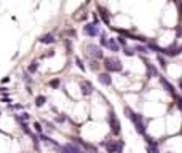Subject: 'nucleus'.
<instances>
[{"label": "nucleus", "instance_id": "1", "mask_svg": "<svg viewBox=\"0 0 182 153\" xmlns=\"http://www.w3.org/2000/svg\"><path fill=\"white\" fill-rule=\"evenodd\" d=\"M125 115H126L128 118L134 123V126H136V131H138L139 134H142V136H145V126H144V121H142V116L139 115V113L133 112L130 107H125Z\"/></svg>", "mask_w": 182, "mask_h": 153}, {"label": "nucleus", "instance_id": "2", "mask_svg": "<svg viewBox=\"0 0 182 153\" xmlns=\"http://www.w3.org/2000/svg\"><path fill=\"white\" fill-rule=\"evenodd\" d=\"M104 67L109 72H121L123 65H121L120 59H117V58H106L104 59Z\"/></svg>", "mask_w": 182, "mask_h": 153}, {"label": "nucleus", "instance_id": "3", "mask_svg": "<svg viewBox=\"0 0 182 153\" xmlns=\"http://www.w3.org/2000/svg\"><path fill=\"white\" fill-rule=\"evenodd\" d=\"M104 147H106L107 153H121L123 142L121 140H107V142H104Z\"/></svg>", "mask_w": 182, "mask_h": 153}, {"label": "nucleus", "instance_id": "4", "mask_svg": "<svg viewBox=\"0 0 182 153\" xmlns=\"http://www.w3.org/2000/svg\"><path fill=\"white\" fill-rule=\"evenodd\" d=\"M109 123H110V129H112V133L115 134V136H118L121 129H120V121H118L115 112H110L109 113Z\"/></svg>", "mask_w": 182, "mask_h": 153}, {"label": "nucleus", "instance_id": "5", "mask_svg": "<svg viewBox=\"0 0 182 153\" xmlns=\"http://www.w3.org/2000/svg\"><path fill=\"white\" fill-rule=\"evenodd\" d=\"M61 153H83V150L75 142H69L61 147Z\"/></svg>", "mask_w": 182, "mask_h": 153}, {"label": "nucleus", "instance_id": "6", "mask_svg": "<svg viewBox=\"0 0 182 153\" xmlns=\"http://www.w3.org/2000/svg\"><path fill=\"white\" fill-rule=\"evenodd\" d=\"M86 53H88L91 58H94V59H101L102 58V51H101V48L97 46V45H93V43H89L88 46H86Z\"/></svg>", "mask_w": 182, "mask_h": 153}, {"label": "nucleus", "instance_id": "7", "mask_svg": "<svg viewBox=\"0 0 182 153\" xmlns=\"http://www.w3.org/2000/svg\"><path fill=\"white\" fill-rule=\"evenodd\" d=\"M83 32H85L86 35H89V37H94V35L99 34V27H97V24H94V22H88L86 26H83Z\"/></svg>", "mask_w": 182, "mask_h": 153}, {"label": "nucleus", "instance_id": "8", "mask_svg": "<svg viewBox=\"0 0 182 153\" xmlns=\"http://www.w3.org/2000/svg\"><path fill=\"white\" fill-rule=\"evenodd\" d=\"M97 80H99V83L101 85H104V86H110L112 85V77H110L109 73H99L97 75Z\"/></svg>", "mask_w": 182, "mask_h": 153}, {"label": "nucleus", "instance_id": "9", "mask_svg": "<svg viewBox=\"0 0 182 153\" xmlns=\"http://www.w3.org/2000/svg\"><path fill=\"white\" fill-rule=\"evenodd\" d=\"M80 88H82V94L83 96H89L93 92V85L89 82H82L80 83Z\"/></svg>", "mask_w": 182, "mask_h": 153}, {"label": "nucleus", "instance_id": "10", "mask_svg": "<svg viewBox=\"0 0 182 153\" xmlns=\"http://www.w3.org/2000/svg\"><path fill=\"white\" fill-rule=\"evenodd\" d=\"M158 77H160V75H158ZM160 82H162V85L165 86V89H166V91H168L169 94H172V96H174V97H176V91H174V86H172V85H169V83H168V80H166L165 77H160Z\"/></svg>", "mask_w": 182, "mask_h": 153}, {"label": "nucleus", "instance_id": "11", "mask_svg": "<svg viewBox=\"0 0 182 153\" xmlns=\"http://www.w3.org/2000/svg\"><path fill=\"white\" fill-rule=\"evenodd\" d=\"M107 48H109L110 51H113V53L120 51V45H118V41L115 40V38H109V41H107Z\"/></svg>", "mask_w": 182, "mask_h": 153}, {"label": "nucleus", "instance_id": "12", "mask_svg": "<svg viewBox=\"0 0 182 153\" xmlns=\"http://www.w3.org/2000/svg\"><path fill=\"white\" fill-rule=\"evenodd\" d=\"M53 41H55V38H53L51 34H45L40 37V43H43V45H50V43H53Z\"/></svg>", "mask_w": 182, "mask_h": 153}, {"label": "nucleus", "instance_id": "13", "mask_svg": "<svg viewBox=\"0 0 182 153\" xmlns=\"http://www.w3.org/2000/svg\"><path fill=\"white\" fill-rule=\"evenodd\" d=\"M99 13H101V18H102V21L106 24H109L110 22V16H109V11L106 10V8H102V7H99Z\"/></svg>", "mask_w": 182, "mask_h": 153}, {"label": "nucleus", "instance_id": "14", "mask_svg": "<svg viewBox=\"0 0 182 153\" xmlns=\"http://www.w3.org/2000/svg\"><path fill=\"white\" fill-rule=\"evenodd\" d=\"M145 67H147V72H149V77H157V69L150 64V62H145Z\"/></svg>", "mask_w": 182, "mask_h": 153}, {"label": "nucleus", "instance_id": "15", "mask_svg": "<svg viewBox=\"0 0 182 153\" xmlns=\"http://www.w3.org/2000/svg\"><path fill=\"white\" fill-rule=\"evenodd\" d=\"M134 50L138 51V53H141V54H147V53H149V48L144 46V45H136Z\"/></svg>", "mask_w": 182, "mask_h": 153}, {"label": "nucleus", "instance_id": "16", "mask_svg": "<svg viewBox=\"0 0 182 153\" xmlns=\"http://www.w3.org/2000/svg\"><path fill=\"white\" fill-rule=\"evenodd\" d=\"M37 69H38V62L37 61H32L31 65L27 67V72H29V73H35V72H37Z\"/></svg>", "mask_w": 182, "mask_h": 153}, {"label": "nucleus", "instance_id": "17", "mask_svg": "<svg viewBox=\"0 0 182 153\" xmlns=\"http://www.w3.org/2000/svg\"><path fill=\"white\" fill-rule=\"evenodd\" d=\"M45 102H46V97H45V96H37V97H35V105L37 107H42Z\"/></svg>", "mask_w": 182, "mask_h": 153}, {"label": "nucleus", "instance_id": "18", "mask_svg": "<svg viewBox=\"0 0 182 153\" xmlns=\"http://www.w3.org/2000/svg\"><path fill=\"white\" fill-rule=\"evenodd\" d=\"M40 139H42V140H45V142H48V143H53L55 147H58V142H55V140H53L51 137H48V136H43V134H42Z\"/></svg>", "mask_w": 182, "mask_h": 153}, {"label": "nucleus", "instance_id": "19", "mask_svg": "<svg viewBox=\"0 0 182 153\" xmlns=\"http://www.w3.org/2000/svg\"><path fill=\"white\" fill-rule=\"evenodd\" d=\"M123 53H125V54H126V56H134V54H136V50H134V48H123Z\"/></svg>", "mask_w": 182, "mask_h": 153}, {"label": "nucleus", "instance_id": "20", "mask_svg": "<svg viewBox=\"0 0 182 153\" xmlns=\"http://www.w3.org/2000/svg\"><path fill=\"white\" fill-rule=\"evenodd\" d=\"M107 41H109V38H107V35L104 34H101V45H102V46H107Z\"/></svg>", "mask_w": 182, "mask_h": 153}, {"label": "nucleus", "instance_id": "21", "mask_svg": "<svg viewBox=\"0 0 182 153\" xmlns=\"http://www.w3.org/2000/svg\"><path fill=\"white\" fill-rule=\"evenodd\" d=\"M21 128H22V131H24L26 134H29V136H32V133H31V129H29V126L26 124V123H22V124H21Z\"/></svg>", "mask_w": 182, "mask_h": 153}, {"label": "nucleus", "instance_id": "22", "mask_svg": "<svg viewBox=\"0 0 182 153\" xmlns=\"http://www.w3.org/2000/svg\"><path fill=\"white\" fill-rule=\"evenodd\" d=\"M50 86H51V88H58V86H59V80L58 78H55V80H51V82H50Z\"/></svg>", "mask_w": 182, "mask_h": 153}, {"label": "nucleus", "instance_id": "23", "mask_svg": "<svg viewBox=\"0 0 182 153\" xmlns=\"http://www.w3.org/2000/svg\"><path fill=\"white\" fill-rule=\"evenodd\" d=\"M18 118H19V120H22V121H27V120L31 118V115H29V113H21V115L18 116Z\"/></svg>", "mask_w": 182, "mask_h": 153}, {"label": "nucleus", "instance_id": "24", "mask_svg": "<svg viewBox=\"0 0 182 153\" xmlns=\"http://www.w3.org/2000/svg\"><path fill=\"white\" fill-rule=\"evenodd\" d=\"M117 41H118V45H121L123 48H126V40H125L123 37H118V38H117Z\"/></svg>", "mask_w": 182, "mask_h": 153}, {"label": "nucleus", "instance_id": "25", "mask_svg": "<svg viewBox=\"0 0 182 153\" xmlns=\"http://www.w3.org/2000/svg\"><path fill=\"white\" fill-rule=\"evenodd\" d=\"M75 62H77V65H78L82 70H85V64L82 62V59H80V58H75Z\"/></svg>", "mask_w": 182, "mask_h": 153}, {"label": "nucleus", "instance_id": "26", "mask_svg": "<svg viewBox=\"0 0 182 153\" xmlns=\"http://www.w3.org/2000/svg\"><path fill=\"white\" fill-rule=\"evenodd\" d=\"M34 129L37 131V133H42V129H43V128H42V124H40V123H37V121H35V123H34Z\"/></svg>", "mask_w": 182, "mask_h": 153}, {"label": "nucleus", "instance_id": "27", "mask_svg": "<svg viewBox=\"0 0 182 153\" xmlns=\"http://www.w3.org/2000/svg\"><path fill=\"white\" fill-rule=\"evenodd\" d=\"M176 104H177V107L182 110V97L181 96H176Z\"/></svg>", "mask_w": 182, "mask_h": 153}, {"label": "nucleus", "instance_id": "28", "mask_svg": "<svg viewBox=\"0 0 182 153\" xmlns=\"http://www.w3.org/2000/svg\"><path fill=\"white\" fill-rule=\"evenodd\" d=\"M158 62H160V65H162L163 69H166V61L162 58V56H158Z\"/></svg>", "mask_w": 182, "mask_h": 153}, {"label": "nucleus", "instance_id": "29", "mask_svg": "<svg viewBox=\"0 0 182 153\" xmlns=\"http://www.w3.org/2000/svg\"><path fill=\"white\" fill-rule=\"evenodd\" d=\"M56 121H58V123H64L65 121V116L64 115H58V116H56Z\"/></svg>", "mask_w": 182, "mask_h": 153}, {"label": "nucleus", "instance_id": "30", "mask_svg": "<svg viewBox=\"0 0 182 153\" xmlns=\"http://www.w3.org/2000/svg\"><path fill=\"white\" fill-rule=\"evenodd\" d=\"M45 126H46L50 131H55V124H53V123H45Z\"/></svg>", "mask_w": 182, "mask_h": 153}, {"label": "nucleus", "instance_id": "31", "mask_svg": "<svg viewBox=\"0 0 182 153\" xmlns=\"http://www.w3.org/2000/svg\"><path fill=\"white\" fill-rule=\"evenodd\" d=\"M97 67H99V65H97V62L96 61H91V69H93V70H97Z\"/></svg>", "mask_w": 182, "mask_h": 153}, {"label": "nucleus", "instance_id": "32", "mask_svg": "<svg viewBox=\"0 0 182 153\" xmlns=\"http://www.w3.org/2000/svg\"><path fill=\"white\" fill-rule=\"evenodd\" d=\"M51 56H55V51H50L48 54H46V58H51Z\"/></svg>", "mask_w": 182, "mask_h": 153}, {"label": "nucleus", "instance_id": "33", "mask_svg": "<svg viewBox=\"0 0 182 153\" xmlns=\"http://www.w3.org/2000/svg\"><path fill=\"white\" fill-rule=\"evenodd\" d=\"M179 88L182 89V80H181V82H179Z\"/></svg>", "mask_w": 182, "mask_h": 153}, {"label": "nucleus", "instance_id": "34", "mask_svg": "<svg viewBox=\"0 0 182 153\" xmlns=\"http://www.w3.org/2000/svg\"><path fill=\"white\" fill-rule=\"evenodd\" d=\"M0 115H2V113H0Z\"/></svg>", "mask_w": 182, "mask_h": 153}]
</instances>
